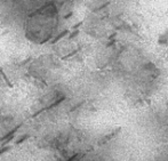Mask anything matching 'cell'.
<instances>
[{
	"label": "cell",
	"instance_id": "3957f363",
	"mask_svg": "<svg viewBox=\"0 0 168 161\" xmlns=\"http://www.w3.org/2000/svg\"><path fill=\"white\" fill-rule=\"evenodd\" d=\"M30 137V135H28V134H24V135H22L21 136V138L18 139V141H16V143H15V145H18V144H22L24 141H26V139Z\"/></svg>",
	"mask_w": 168,
	"mask_h": 161
},
{
	"label": "cell",
	"instance_id": "8992f818",
	"mask_svg": "<svg viewBox=\"0 0 168 161\" xmlns=\"http://www.w3.org/2000/svg\"><path fill=\"white\" fill-rule=\"evenodd\" d=\"M80 157H81V154H79V153L73 154L72 157H71L67 161H78V159H80Z\"/></svg>",
	"mask_w": 168,
	"mask_h": 161
},
{
	"label": "cell",
	"instance_id": "7a4b0ae2",
	"mask_svg": "<svg viewBox=\"0 0 168 161\" xmlns=\"http://www.w3.org/2000/svg\"><path fill=\"white\" fill-rule=\"evenodd\" d=\"M168 42V32H165L160 34V37L158 39V44L159 45H166Z\"/></svg>",
	"mask_w": 168,
	"mask_h": 161
},
{
	"label": "cell",
	"instance_id": "6da1fadb",
	"mask_svg": "<svg viewBox=\"0 0 168 161\" xmlns=\"http://www.w3.org/2000/svg\"><path fill=\"white\" fill-rule=\"evenodd\" d=\"M123 130V128L121 127H118L116 130H113V132H111L109 135H106V136H104L100 142H98V145L101 146V145H104V144H106L108 142H110L111 139H113L114 137H117L118 135H119V132Z\"/></svg>",
	"mask_w": 168,
	"mask_h": 161
},
{
	"label": "cell",
	"instance_id": "277c9868",
	"mask_svg": "<svg viewBox=\"0 0 168 161\" xmlns=\"http://www.w3.org/2000/svg\"><path fill=\"white\" fill-rule=\"evenodd\" d=\"M10 149H12V147L9 146V145H4V146H0V157H1L2 154H5L6 152H8V151H10Z\"/></svg>",
	"mask_w": 168,
	"mask_h": 161
},
{
	"label": "cell",
	"instance_id": "5b68a950",
	"mask_svg": "<svg viewBox=\"0 0 168 161\" xmlns=\"http://www.w3.org/2000/svg\"><path fill=\"white\" fill-rule=\"evenodd\" d=\"M0 74H1V75H2V78L5 79V81H6V83H7V86H8V87L13 88V85L10 83V81H9V79H8V78H7V75H6V74L4 73V71H2L1 69H0Z\"/></svg>",
	"mask_w": 168,
	"mask_h": 161
},
{
	"label": "cell",
	"instance_id": "52a82bcc",
	"mask_svg": "<svg viewBox=\"0 0 168 161\" xmlns=\"http://www.w3.org/2000/svg\"><path fill=\"white\" fill-rule=\"evenodd\" d=\"M167 105H168V103H167Z\"/></svg>",
	"mask_w": 168,
	"mask_h": 161
}]
</instances>
